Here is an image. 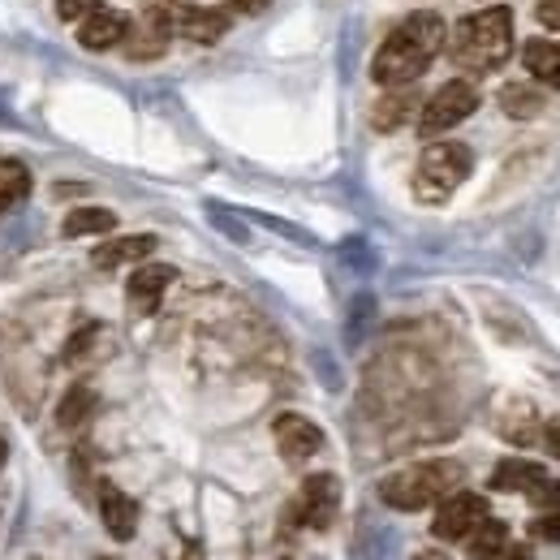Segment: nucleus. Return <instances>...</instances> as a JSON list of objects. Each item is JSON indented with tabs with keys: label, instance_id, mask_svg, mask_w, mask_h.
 Listing matches in <instances>:
<instances>
[{
	"label": "nucleus",
	"instance_id": "14",
	"mask_svg": "<svg viewBox=\"0 0 560 560\" xmlns=\"http://www.w3.org/2000/svg\"><path fill=\"white\" fill-rule=\"evenodd\" d=\"M495 427H500V435L513 440V444H535L539 431H544V422H539V415H535V406L522 401V397L504 401V410L495 415Z\"/></svg>",
	"mask_w": 560,
	"mask_h": 560
},
{
	"label": "nucleus",
	"instance_id": "17",
	"mask_svg": "<svg viewBox=\"0 0 560 560\" xmlns=\"http://www.w3.org/2000/svg\"><path fill=\"white\" fill-rule=\"evenodd\" d=\"M224 26H229L224 9H199V4H186V9L177 13V31H182L186 39H195V44H215V39L224 35Z\"/></svg>",
	"mask_w": 560,
	"mask_h": 560
},
{
	"label": "nucleus",
	"instance_id": "32",
	"mask_svg": "<svg viewBox=\"0 0 560 560\" xmlns=\"http://www.w3.org/2000/svg\"><path fill=\"white\" fill-rule=\"evenodd\" d=\"M4 457H9V444H4V435H0V466H4Z\"/></svg>",
	"mask_w": 560,
	"mask_h": 560
},
{
	"label": "nucleus",
	"instance_id": "9",
	"mask_svg": "<svg viewBox=\"0 0 560 560\" xmlns=\"http://www.w3.org/2000/svg\"><path fill=\"white\" fill-rule=\"evenodd\" d=\"M272 435H277V448L284 462H311L319 448H324V431L315 427L311 419H302V415H280L272 422Z\"/></svg>",
	"mask_w": 560,
	"mask_h": 560
},
{
	"label": "nucleus",
	"instance_id": "1",
	"mask_svg": "<svg viewBox=\"0 0 560 560\" xmlns=\"http://www.w3.org/2000/svg\"><path fill=\"white\" fill-rule=\"evenodd\" d=\"M444 48V18L440 13H410L375 52L371 78L380 86H410L427 73L435 52Z\"/></svg>",
	"mask_w": 560,
	"mask_h": 560
},
{
	"label": "nucleus",
	"instance_id": "19",
	"mask_svg": "<svg viewBox=\"0 0 560 560\" xmlns=\"http://www.w3.org/2000/svg\"><path fill=\"white\" fill-rule=\"evenodd\" d=\"M504 544H509V526L495 522V517H483V522L466 535V552H470V560H491Z\"/></svg>",
	"mask_w": 560,
	"mask_h": 560
},
{
	"label": "nucleus",
	"instance_id": "23",
	"mask_svg": "<svg viewBox=\"0 0 560 560\" xmlns=\"http://www.w3.org/2000/svg\"><path fill=\"white\" fill-rule=\"evenodd\" d=\"M500 104H504V113H513L517 121H526V117H535V113L544 108V95L530 91V86H509V91L500 95Z\"/></svg>",
	"mask_w": 560,
	"mask_h": 560
},
{
	"label": "nucleus",
	"instance_id": "24",
	"mask_svg": "<svg viewBox=\"0 0 560 560\" xmlns=\"http://www.w3.org/2000/svg\"><path fill=\"white\" fill-rule=\"evenodd\" d=\"M535 539H548V544H560V509H544V517H535Z\"/></svg>",
	"mask_w": 560,
	"mask_h": 560
},
{
	"label": "nucleus",
	"instance_id": "26",
	"mask_svg": "<svg viewBox=\"0 0 560 560\" xmlns=\"http://www.w3.org/2000/svg\"><path fill=\"white\" fill-rule=\"evenodd\" d=\"M530 500H535L539 509H560V479H548L539 491H530Z\"/></svg>",
	"mask_w": 560,
	"mask_h": 560
},
{
	"label": "nucleus",
	"instance_id": "8",
	"mask_svg": "<svg viewBox=\"0 0 560 560\" xmlns=\"http://www.w3.org/2000/svg\"><path fill=\"white\" fill-rule=\"evenodd\" d=\"M173 31H177V18L164 9V4H151L147 13H142L135 26H126V57H135V61H151V57H160L164 48H168V39H173Z\"/></svg>",
	"mask_w": 560,
	"mask_h": 560
},
{
	"label": "nucleus",
	"instance_id": "25",
	"mask_svg": "<svg viewBox=\"0 0 560 560\" xmlns=\"http://www.w3.org/2000/svg\"><path fill=\"white\" fill-rule=\"evenodd\" d=\"M104 0H57V9H61V18L66 22H82L86 13H95Z\"/></svg>",
	"mask_w": 560,
	"mask_h": 560
},
{
	"label": "nucleus",
	"instance_id": "29",
	"mask_svg": "<svg viewBox=\"0 0 560 560\" xmlns=\"http://www.w3.org/2000/svg\"><path fill=\"white\" fill-rule=\"evenodd\" d=\"M491 560H535V557H530V548H526V544H504Z\"/></svg>",
	"mask_w": 560,
	"mask_h": 560
},
{
	"label": "nucleus",
	"instance_id": "15",
	"mask_svg": "<svg viewBox=\"0 0 560 560\" xmlns=\"http://www.w3.org/2000/svg\"><path fill=\"white\" fill-rule=\"evenodd\" d=\"M415 108H419V91L415 86H388V95L375 104V113H371V126L380 130V135H388V130H397V126H406L410 117H415Z\"/></svg>",
	"mask_w": 560,
	"mask_h": 560
},
{
	"label": "nucleus",
	"instance_id": "27",
	"mask_svg": "<svg viewBox=\"0 0 560 560\" xmlns=\"http://www.w3.org/2000/svg\"><path fill=\"white\" fill-rule=\"evenodd\" d=\"M539 22L548 26V31H560V0H539Z\"/></svg>",
	"mask_w": 560,
	"mask_h": 560
},
{
	"label": "nucleus",
	"instance_id": "10",
	"mask_svg": "<svg viewBox=\"0 0 560 560\" xmlns=\"http://www.w3.org/2000/svg\"><path fill=\"white\" fill-rule=\"evenodd\" d=\"M100 517H104V530L113 539H121V544L135 539V530H139V504L121 488H113V483L100 488Z\"/></svg>",
	"mask_w": 560,
	"mask_h": 560
},
{
	"label": "nucleus",
	"instance_id": "5",
	"mask_svg": "<svg viewBox=\"0 0 560 560\" xmlns=\"http://www.w3.org/2000/svg\"><path fill=\"white\" fill-rule=\"evenodd\" d=\"M475 108H479V91H475L470 82H462V78L444 82V86L422 104V121H419L422 139H435V135L453 130V126L466 121Z\"/></svg>",
	"mask_w": 560,
	"mask_h": 560
},
{
	"label": "nucleus",
	"instance_id": "4",
	"mask_svg": "<svg viewBox=\"0 0 560 560\" xmlns=\"http://www.w3.org/2000/svg\"><path fill=\"white\" fill-rule=\"evenodd\" d=\"M475 168V155L466 142H431L415 168V199L419 203H444Z\"/></svg>",
	"mask_w": 560,
	"mask_h": 560
},
{
	"label": "nucleus",
	"instance_id": "21",
	"mask_svg": "<svg viewBox=\"0 0 560 560\" xmlns=\"http://www.w3.org/2000/svg\"><path fill=\"white\" fill-rule=\"evenodd\" d=\"M91 410H95V393L86 384H73L70 393L61 397V406H57V422L66 431H73V427H82V422L91 419Z\"/></svg>",
	"mask_w": 560,
	"mask_h": 560
},
{
	"label": "nucleus",
	"instance_id": "6",
	"mask_svg": "<svg viewBox=\"0 0 560 560\" xmlns=\"http://www.w3.org/2000/svg\"><path fill=\"white\" fill-rule=\"evenodd\" d=\"M341 509V483L337 475H311L302 488H298V500H293V522L298 526H311V530H328L332 517Z\"/></svg>",
	"mask_w": 560,
	"mask_h": 560
},
{
	"label": "nucleus",
	"instance_id": "33",
	"mask_svg": "<svg viewBox=\"0 0 560 560\" xmlns=\"http://www.w3.org/2000/svg\"><path fill=\"white\" fill-rule=\"evenodd\" d=\"M4 208H9V203H4V199H0V211H4Z\"/></svg>",
	"mask_w": 560,
	"mask_h": 560
},
{
	"label": "nucleus",
	"instance_id": "18",
	"mask_svg": "<svg viewBox=\"0 0 560 560\" xmlns=\"http://www.w3.org/2000/svg\"><path fill=\"white\" fill-rule=\"evenodd\" d=\"M522 61H526V70L535 73L544 86L560 91V44H552V39H530L526 52H522Z\"/></svg>",
	"mask_w": 560,
	"mask_h": 560
},
{
	"label": "nucleus",
	"instance_id": "22",
	"mask_svg": "<svg viewBox=\"0 0 560 560\" xmlns=\"http://www.w3.org/2000/svg\"><path fill=\"white\" fill-rule=\"evenodd\" d=\"M26 190H31L26 164L22 160H0V199L4 203H18V199H26Z\"/></svg>",
	"mask_w": 560,
	"mask_h": 560
},
{
	"label": "nucleus",
	"instance_id": "31",
	"mask_svg": "<svg viewBox=\"0 0 560 560\" xmlns=\"http://www.w3.org/2000/svg\"><path fill=\"white\" fill-rule=\"evenodd\" d=\"M415 560H448V557H444V552H435V548H431V552H419V557H415Z\"/></svg>",
	"mask_w": 560,
	"mask_h": 560
},
{
	"label": "nucleus",
	"instance_id": "20",
	"mask_svg": "<svg viewBox=\"0 0 560 560\" xmlns=\"http://www.w3.org/2000/svg\"><path fill=\"white\" fill-rule=\"evenodd\" d=\"M117 215L108 208H78L66 215V237H95V233H113Z\"/></svg>",
	"mask_w": 560,
	"mask_h": 560
},
{
	"label": "nucleus",
	"instance_id": "12",
	"mask_svg": "<svg viewBox=\"0 0 560 560\" xmlns=\"http://www.w3.org/2000/svg\"><path fill=\"white\" fill-rule=\"evenodd\" d=\"M173 277H177V272H173L168 264H142L139 272L130 277V289H126V293H130V306H135L139 315H151V311L160 306V298L168 293Z\"/></svg>",
	"mask_w": 560,
	"mask_h": 560
},
{
	"label": "nucleus",
	"instance_id": "13",
	"mask_svg": "<svg viewBox=\"0 0 560 560\" xmlns=\"http://www.w3.org/2000/svg\"><path fill=\"white\" fill-rule=\"evenodd\" d=\"M147 255H155V237L151 233H130V237H108L91 259H95L100 272H113L121 264H139Z\"/></svg>",
	"mask_w": 560,
	"mask_h": 560
},
{
	"label": "nucleus",
	"instance_id": "11",
	"mask_svg": "<svg viewBox=\"0 0 560 560\" xmlns=\"http://www.w3.org/2000/svg\"><path fill=\"white\" fill-rule=\"evenodd\" d=\"M126 26H130V18H126V13L95 9V13H86V18L78 22V44H82V48H91V52H104V48L121 44Z\"/></svg>",
	"mask_w": 560,
	"mask_h": 560
},
{
	"label": "nucleus",
	"instance_id": "7",
	"mask_svg": "<svg viewBox=\"0 0 560 560\" xmlns=\"http://www.w3.org/2000/svg\"><path fill=\"white\" fill-rule=\"evenodd\" d=\"M483 517H488V500H483V495H475V491H448V495L440 500V513L431 517V535L444 539V544H457V539H466Z\"/></svg>",
	"mask_w": 560,
	"mask_h": 560
},
{
	"label": "nucleus",
	"instance_id": "30",
	"mask_svg": "<svg viewBox=\"0 0 560 560\" xmlns=\"http://www.w3.org/2000/svg\"><path fill=\"white\" fill-rule=\"evenodd\" d=\"M268 0H224V9H233V13H259Z\"/></svg>",
	"mask_w": 560,
	"mask_h": 560
},
{
	"label": "nucleus",
	"instance_id": "3",
	"mask_svg": "<svg viewBox=\"0 0 560 560\" xmlns=\"http://www.w3.org/2000/svg\"><path fill=\"white\" fill-rule=\"evenodd\" d=\"M462 479H466V470H462L457 462H448V457H440V462H419V466H406V470L388 475V479L380 483V500H384L388 509L419 513L427 504H440L448 491L462 488Z\"/></svg>",
	"mask_w": 560,
	"mask_h": 560
},
{
	"label": "nucleus",
	"instance_id": "16",
	"mask_svg": "<svg viewBox=\"0 0 560 560\" xmlns=\"http://www.w3.org/2000/svg\"><path fill=\"white\" fill-rule=\"evenodd\" d=\"M548 483V470L544 466H535V462H522V457H509V462H500L495 470H491V488L495 491H539Z\"/></svg>",
	"mask_w": 560,
	"mask_h": 560
},
{
	"label": "nucleus",
	"instance_id": "28",
	"mask_svg": "<svg viewBox=\"0 0 560 560\" xmlns=\"http://www.w3.org/2000/svg\"><path fill=\"white\" fill-rule=\"evenodd\" d=\"M539 440H544V448L552 453V457H560V419H552L544 431H539Z\"/></svg>",
	"mask_w": 560,
	"mask_h": 560
},
{
	"label": "nucleus",
	"instance_id": "2",
	"mask_svg": "<svg viewBox=\"0 0 560 560\" xmlns=\"http://www.w3.org/2000/svg\"><path fill=\"white\" fill-rule=\"evenodd\" d=\"M513 57V13L509 9H483L475 18H462L453 31V61L470 73L500 70Z\"/></svg>",
	"mask_w": 560,
	"mask_h": 560
}]
</instances>
